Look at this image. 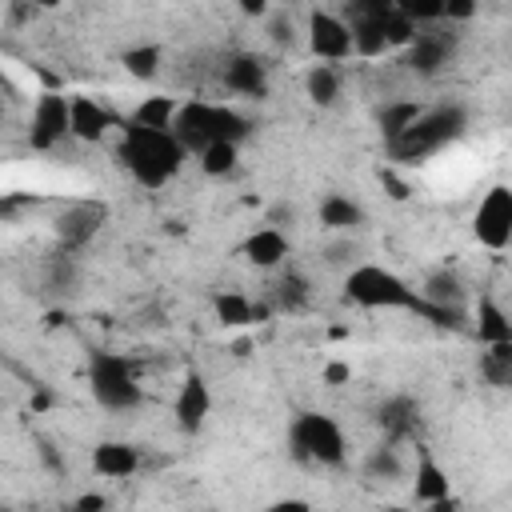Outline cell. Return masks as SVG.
Wrapping results in <instances>:
<instances>
[{"mask_svg":"<svg viewBox=\"0 0 512 512\" xmlns=\"http://www.w3.org/2000/svg\"><path fill=\"white\" fill-rule=\"evenodd\" d=\"M344 300L356 304V308H368V312H380V308L384 312H416V316H424L440 328H460L464 324V316L424 304L420 292L384 264H352L348 276H344Z\"/></svg>","mask_w":512,"mask_h":512,"instance_id":"cell-1","label":"cell"},{"mask_svg":"<svg viewBox=\"0 0 512 512\" xmlns=\"http://www.w3.org/2000/svg\"><path fill=\"white\" fill-rule=\"evenodd\" d=\"M116 156H120V168H124L136 184L160 188V184H168V180L180 172V164H184L188 152L176 144L172 132H152V128H140V124L128 120L124 132H120Z\"/></svg>","mask_w":512,"mask_h":512,"instance_id":"cell-2","label":"cell"},{"mask_svg":"<svg viewBox=\"0 0 512 512\" xmlns=\"http://www.w3.org/2000/svg\"><path fill=\"white\" fill-rule=\"evenodd\" d=\"M464 128H468V112H464L460 104H436V108H424V112L416 116V124H412L404 136H396L392 144H384V148H388V156L400 160V164H420V160H428L432 152H440L444 144L460 140Z\"/></svg>","mask_w":512,"mask_h":512,"instance_id":"cell-3","label":"cell"},{"mask_svg":"<svg viewBox=\"0 0 512 512\" xmlns=\"http://www.w3.org/2000/svg\"><path fill=\"white\" fill-rule=\"evenodd\" d=\"M88 388H92L96 404L108 412H128V408H140V400H144L136 368L120 352H108V348H96L88 356Z\"/></svg>","mask_w":512,"mask_h":512,"instance_id":"cell-4","label":"cell"},{"mask_svg":"<svg viewBox=\"0 0 512 512\" xmlns=\"http://www.w3.org/2000/svg\"><path fill=\"white\" fill-rule=\"evenodd\" d=\"M288 448L296 460L320 464V468H340L348 460V440L340 424L324 412H300L288 428Z\"/></svg>","mask_w":512,"mask_h":512,"instance_id":"cell-5","label":"cell"},{"mask_svg":"<svg viewBox=\"0 0 512 512\" xmlns=\"http://www.w3.org/2000/svg\"><path fill=\"white\" fill-rule=\"evenodd\" d=\"M472 236L488 248V252H504L512 244V188L508 184H492L476 212H472Z\"/></svg>","mask_w":512,"mask_h":512,"instance_id":"cell-6","label":"cell"},{"mask_svg":"<svg viewBox=\"0 0 512 512\" xmlns=\"http://www.w3.org/2000/svg\"><path fill=\"white\" fill-rule=\"evenodd\" d=\"M308 48L320 64H336L352 56V32L344 24V16L328 12V8H312L308 12Z\"/></svg>","mask_w":512,"mask_h":512,"instance_id":"cell-7","label":"cell"},{"mask_svg":"<svg viewBox=\"0 0 512 512\" xmlns=\"http://www.w3.org/2000/svg\"><path fill=\"white\" fill-rule=\"evenodd\" d=\"M104 220H108V204H104V200H72V204L60 212V220H56V240H60V248H64V252L84 248V244L104 228Z\"/></svg>","mask_w":512,"mask_h":512,"instance_id":"cell-8","label":"cell"},{"mask_svg":"<svg viewBox=\"0 0 512 512\" xmlns=\"http://www.w3.org/2000/svg\"><path fill=\"white\" fill-rule=\"evenodd\" d=\"M64 136H68V96H60V92H44V96L32 104L28 144H32L36 152H52Z\"/></svg>","mask_w":512,"mask_h":512,"instance_id":"cell-9","label":"cell"},{"mask_svg":"<svg viewBox=\"0 0 512 512\" xmlns=\"http://www.w3.org/2000/svg\"><path fill=\"white\" fill-rule=\"evenodd\" d=\"M172 136L184 152H204L208 144H216V104L208 100H188L176 108V120H172Z\"/></svg>","mask_w":512,"mask_h":512,"instance_id":"cell-10","label":"cell"},{"mask_svg":"<svg viewBox=\"0 0 512 512\" xmlns=\"http://www.w3.org/2000/svg\"><path fill=\"white\" fill-rule=\"evenodd\" d=\"M208 412H212V388L200 372H188L180 380V392L172 400V416H176V428L196 436L204 424H208Z\"/></svg>","mask_w":512,"mask_h":512,"instance_id":"cell-11","label":"cell"},{"mask_svg":"<svg viewBox=\"0 0 512 512\" xmlns=\"http://www.w3.org/2000/svg\"><path fill=\"white\" fill-rule=\"evenodd\" d=\"M452 48H456V36H452V32L416 28V36H412V44H408V52H404V64H408L416 76H436V72L448 64Z\"/></svg>","mask_w":512,"mask_h":512,"instance_id":"cell-12","label":"cell"},{"mask_svg":"<svg viewBox=\"0 0 512 512\" xmlns=\"http://www.w3.org/2000/svg\"><path fill=\"white\" fill-rule=\"evenodd\" d=\"M220 76H224V88H232L236 96H252V100L268 96V64L260 56H252V52L228 56Z\"/></svg>","mask_w":512,"mask_h":512,"instance_id":"cell-13","label":"cell"},{"mask_svg":"<svg viewBox=\"0 0 512 512\" xmlns=\"http://www.w3.org/2000/svg\"><path fill=\"white\" fill-rule=\"evenodd\" d=\"M112 128V116L104 104H96L92 96H68V136L80 144H96L104 140V132Z\"/></svg>","mask_w":512,"mask_h":512,"instance_id":"cell-14","label":"cell"},{"mask_svg":"<svg viewBox=\"0 0 512 512\" xmlns=\"http://www.w3.org/2000/svg\"><path fill=\"white\" fill-rule=\"evenodd\" d=\"M376 424H380V432L388 436V444L412 436V432L420 428V400L408 396V392H396V396L380 400V408H376Z\"/></svg>","mask_w":512,"mask_h":512,"instance_id":"cell-15","label":"cell"},{"mask_svg":"<svg viewBox=\"0 0 512 512\" xmlns=\"http://www.w3.org/2000/svg\"><path fill=\"white\" fill-rule=\"evenodd\" d=\"M92 468L104 480H128L140 468V448L128 440H100L92 448Z\"/></svg>","mask_w":512,"mask_h":512,"instance_id":"cell-16","label":"cell"},{"mask_svg":"<svg viewBox=\"0 0 512 512\" xmlns=\"http://www.w3.org/2000/svg\"><path fill=\"white\" fill-rule=\"evenodd\" d=\"M288 236L276 232V228H256L244 244H240V256L252 264V268H280L288 260Z\"/></svg>","mask_w":512,"mask_h":512,"instance_id":"cell-17","label":"cell"},{"mask_svg":"<svg viewBox=\"0 0 512 512\" xmlns=\"http://www.w3.org/2000/svg\"><path fill=\"white\" fill-rule=\"evenodd\" d=\"M416 292H420V300H424V304L464 316V284H460V276H456V272L436 268V272H428L424 288H416Z\"/></svg>","mask_w":512,"mask_h":512,"instance_id":"cell-18","label":"cell"},{"mask_svg":"<svg viewBox=\"0 0 512 512\" xmlns=\"http://www.w3.org/2000/svg\"><path fill=\"white\" fill-rule=\"evenodd\" d=\"M412 492H416V500H420V504H432V500L452 496V480H448V472L436 464V456H432L428 448H420V456H416Z\"/></svg>","mask_w":512,"mask_h":512,"instance_id":"cell-19","label":"cell"},{"mask_svg":"<svg viewBox=\"0 0 512 512\" xmlns=\"http://www.w3.org/2000/svg\"><path fill=\"white\" fill-rule=\"evenodd\" d=\"M320 224L328 232H352L364 224V208L344 192H324L320 196Z\"/></svg>","mask_w":512,"mask_h":512,"instance_id":"cell-20","label":"cell"},{"mask_svg":"<svg viewBox=\"0 0 512 512\" xmlns=\"http://www.w3.org/2000/svg\"><path fill=\"white\" fill-rule=\"evenodd\" d=\"M476 332H480V344H512V320L492 296H480L476 304Z\"/></svg>","mask_w":512,"mask_h":512,"instance_id":"cell-21","label":"cell"},{"mask_svg":"<svg viewBox=\"0 0 512 512\" xmlns=\"http://www.w3.org/2000/svg\"><path fill=\"white\" fill-rule=\"evenodd\" d=\"M304 92H308V100L316 108H332L340 100V72H336V64H312L304 72Z\"/></svg>","mask_w":512,"mask_h":512,"instance_id":"cell-22","label":"cell"},{"mask_svg":"<svg viewBox=\"0 0 512 512\" xmlns=\"http://www.w3.org/2000/svg\"><path fill=\"white\" fill-rule=\"evenodd\" d=\"M420 112H424V108H420L416 100H392V104H384V108L376 112V124H380L384 144H392L396 136H404V132L416 124Z\"/></svg>","mask_w":512,"mask_h":512,"instance_id":"cell-23","label":"cell"},{"mask_svg":"<svg viewBox=\"0 0 512 512\" xmlns=\"http://www.w3.org/2000/svg\"><path fill=\"white\" fill-rule=\"evenodd\" d=\"M176 100L172 96H148V100H140L136 104V112H132V124H140V128H152V132H172V120H176Z\"/></svg>","mask_w":512,"mask_h":512,"instance_id":"cell-24","label":"cell"},{"mask_svg":"<svg viewBox=\"0 0 512 512\" xmlns=\"http://www.w3.org/2000/svg\"><path fill=\"white\" fill-rule=\"evenodd\" d=\"M364 476H368V480H384V484L404 480V460H400L396 444L380 440V444H376V448L364 456Z\"/></svg>","mask_w":512,"mask_h":512,"instance_id":"cell-25","label":"cell"},{"mask_svg":"<svg viewBox=\"0 0 512 512\" xmlns=\"http://www.w3.org/2000/svg\"><path fill=\"white\" fill-rule=\"evenodd\" d=\"M272 296H276V308H280V312H300V308L312 300V284H308V276H300L296 268H288V272L276 280Z\"/></svg>","mask_w":512,"mask_h":512,"instance_id":"cell-26","label":"cell"},{"mask_svg":"<svg viewBox=\"0 0 512 512\" xmlns=\"http://www.w3.org/2000/svg\"><path fill=\"white\" fill-rule=\"evenodd\" d=\"M480 376L492 388H508L512 384V344H484V352H480Z\"/></svg>","mask_w":512,"mask_h":512,"instance_id":"cell-27","label":"cell"},{"mask_svg":"<svg viewBox=\"0 0 512 512\" xmlns=\"http://www.w3.org/2000/svg\"><path fill=\"white\" fill-rule=\"evenodd\" d=\"M160 60H164V48L160 44H136V48H128L120 56V64H124V72L132 80H152L160 72Z\"/></svg>","mask_w":512,"mask_h":512,"instance_id":"cell-28","label":"cell"},{"mask_svg":"<svg viewBox=\"0 0 512 512\" xmlns=\"http://www.w3.org/2000/svg\"><path fill=\"white\" fill-rule=\"evenodd\" d=\"M212 308H216V320L224 328H244L252 324V300L244 292H216L212 296Z\"/></svg>","mask_w":512,"mask_h":512,"instance_id":"cell-29","label":"cell"},{"mask_svg":"<svg viewBox=\"0 0 512 512\" xmlns=\"http://www.w3.org/2000/svg\"><path fill=\"white\" fill-rule=\"evenodd\" d=\"M236 160H240V148L236 144H208L200 152V172L204 176H232L236 172Z\"/></svg>","mask_w":512,"mask_h":512,"instance_id":"cell-30","label":"cell"},{"mask_svg":"<svg viewBox=\"0 0 512 512\" xmlns=\"http://www.w3.org/2000/svg\"><path fill=\"white\" fill-rule=\"evenodd\" d=\"M396 12L420 28L428 20H444V0H404V4H396Z\"/></svg>","mask_w":512,"mask_h":512,"instance_id":"cell-31","label":"cell"},{"mask_svg":"<svg viewBox=\"0 0 512 512\" xmlns=\"http://www.w3.org/2000/svg\"><path fill=\"white\" fill-rule=\"evenodd\" d=\"M412 36H416V24H412V20H404V16L396 12V4H392V8H388V16H384V40H388V48H392V44H404V48H408V44H412Z\"/></svg>","mask_w":512,"mask_h":512,"instance_id":"cell-32","label":"cell"},{"mask_svg":"<svg viewBox=\"0 0 512 512\" xmlns=\"http://www.w3.org/2000/svg\"><path fill=\"white\" fill-rule=\"evenodd\" d=\"M268 32H272V40H276V44H292V40H296V32H292V20H288L284 12H276V16L268 20Z\"/></svg>","mask_w":512,"mask_h":512,"instance_id":"cell-33","label":"cell"},{"mask_svg":"<svg viewBox=\"0 0 512 512\" xmlns=\"http://www.w3.org/2000/svg\"><path fill=\"white\" fill-rule=\"evenodd\" d=\"M348 380H352V364H344V360H328V364H324V384L340 388V384H348Z\"/></svg>","mask_w":512,"mask_h":512,"instance_id":"cell-34","label":"cell"},{"mask_svg":"<svg viewBox=\"0 0 512 512\" xmlns=\"http://www.w3.org/2000/svg\"><path fill=\"white\" fill-rule=\"evenodd\" d=\"M68 512H108V500L100 496V492H84V496H76L72 500V508Z\"/></svg>","mask_w":512,"mask_h":512,"instance_id":"cell-35","label":"cell"},{"mask_svg":"<svg viewBox=\"0 0 512 512\" xmlns=\"http://www.w3.org/2000/svg\"><path fill=\"white\" fill-rule=\"evenodd\" d=\"M468 16H476L472 0H444V20H468Z\"/></svg>","mask_w":512,"mask_h":512,"instance_id":"cell-36","label":"cell"},{"mask_svg":"<svg viewBox=\"0 0 512 512\" xmlns=\"http://www.w3.org/2000/svg\"><path fill=\"white\" fill-rule=\"evenodd\" d=\"M380 184L388 188V196L392 200H408V184L396 176V172H388V168H380Z\"/></svg>","mask_w":512,"mask_h":512,"instance_id":"cell-37","label":"cell"},{"mask_svg":"<svg viewBox=\"0 0 512 512\" xmlns=\"http://www.w3.org/2000/svg\"><path fill=\"white\" fill-rule=\"evenodd\" d=\"M264 512H312V504L300 500V496H284V500H272Z\"/></svg>","mask_w":512,"mask_h":512,"instance_id":"cell-38","label":"cell"},{"mask_svg":"<svg viewBox=\"0 0 512 512\" xmlns=\"http://www.w3.org/2000/svg\"><path fill=\"white\" fill-rule=\"evenodd\" d=\"M292 220H296L292 204H276V208L268 212V228H276V232H284V224H292Z\"/></svg>","mask_w":512,"mask_h":512,"instance_id":"cell-39","label":"cell"},{"mask_svg":"<svg viewBox=\"0 0 512 512\" xmlns=\"http://www.w3.org/2000/svg\"><path fill=\"white\" fill-rule=\"evenodd\" d=\"M428 512H460V500L456 496H444V500H432V504H424Z\"/></svg>","mask_w":512,"mask_h":512,"instance_id":"cell-40","label":"cell"},{"mask_svg":"<svg viewBox=\"0 0 512 512\" xmlns=\"http://www.w3.org/2000/svg\"><path fill=\"white\" fill-rule=\"evenodd\" d=\"M240 12H244V16H264V12H268V4H264V0H244V4H240Z\"/></svg>","mask_w":512,"mask_h":512,"instance_id":"cell-41","label":"cell"},{"mask_svg":"<svg viewBox=\"0 0 512 512\" xmlns=\"http://www.w3.org/2000/svg\"><path fill=\"white\" fill-rule=\"evenodd\" d=\"M40 456H44V460H48L52 468H64V464H60V456H56V448H52L48 440H40Z\"/></svg>","mask_w":512,"mask_h":512,"instance_id":"cell-42","label":"cell"},{"mask_svg":"<svg viewBox=\"0 0 512 512\" xmlns=\"http://www.w3.org/2000/svg\"><path fill=\"white\" fill-rule=\"evenodd\" d=\"M384 512H416V508H408V504H388Z\"/></svg>","mask_w":512,"mask_h":512,"instance_id":"cell-43","label":"cell"},{"mask_svg":"<svg viewBox=\"0 0 512 512\" xmlns=\"http://www.w3.org/2000/svg\"><path fill=\"white\" fill-rule=\"evenodd\" d=\"M0 512H12V508H4V504H0Z\"/></svg>","mask_w":512,"mask_h":512,"instance_id":"cell-44","label":"cell"},{"mask_svg":"<svg viewBox=\"0 0 512 512\" xmlns=\"http://www.w3.org/2000/svg\"><path fill=\"white\" fill-rule=\"evenodd\" d=\"M312 512H316V508H312Z\"/></svg>","mask_w":512,"mask_h":512,"instance_id":"cell-45","label":"cell"}]
</instances>
